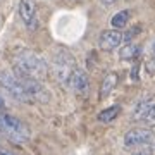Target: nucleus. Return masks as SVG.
I'll use <instances>...</instances> for the list:
<instances>
[{
    "mask_svg": "<svg viewBox=\"0 0 155 155\" xmlns=\"http://www.w3.org/2000/svg\"><path fill=\"white\" fill-rule=\"evenodd\" d=\"M14 71H19L35 79H43L48 74V64L43 57L29 48H19L14 54Z\"/></svg>",
    "mask_w": 155,
    "mask_h": 155,
    "instance_id": "f257e3e1",
    "label": "nucleus"
},
{
    "mask_svg": "<svg viewBox=\"0 0 155 155\" xmlns=\"http://www.w3.org/2000/svg\"><path fill=\"white\" fill-rule=\"evenodd\" d=\"M76 59L69 50L66 48H59L54 54V59H52V72L55 79L61 84H66L69 86V81H71V76L74 69H76Z\"/></svg>",
    "mask_w": 155,
    "mask_h": 155,
    "instance_id": "f03ea898",
    "label": "nucleus"
},
{
    "mask_svg": "<svg viewBox=\"0 0 155 155\" xmlns=\"http://www.w3.org/2000/svg\"><path fill=\"white\" fill-rule=\"evenodd\" d=\"M0 131L16 143H24L31 136L28 126L11 114H0Z\"/></svg>",
    "mask_w": 155,
    "mask_h": 155,
    "instance_id": "7ed1b4c3",
    "label": "nucleus"
},
{
    "mask_svg": "<svg viewBox=\"0 0 155 155\" xmlns=\"http://www.w3.org/2000/svg\"><path fill=\"white\" fill-rule=\"evenodd\" d=\"M0 86L11 95L12 98L19 100V102H31L28 97V93L24 91L21 81L17 79V76L14 72L9 71H0Z\"/></svg>",
    "mask_w": 155,
    "mask_h": 155,
    "instance_id": "20e7f679",
    "label": "nucleus"
},
{
    "mask_svg": "<svg viewBox=\"0 0 155 155\" xmlns=\"http://www.w3.org/2000/svg\"><path fill=\"white\" fill-rule=\"evenodd\" d=\"M19 17H21L22 24L29 31H35L38 28V5H36V0H19Z\"/></svg>",
    "mask_w": 155,
    "mask_h": 155,
    "instance_id": "39448f33",
    "label": "nucleus"
},
{
    "mask_svg": "<svg viewBox=\"0 0 155 155\" xmlns=\"http://www.w3.org/2000/svg\"><path fill=\"white\" fill-rule=\"evenodd\" d=\"M153 140V133L147 129V127H136V129H131L124 134V147L127 150L129 148H134L138 145H143V143H152Z\"/></svg>",
    "mask_w": 155,
    "mask_h": 155,
    "instance_id": "423d86ee",
    "label": "nucleus"
},
{
    "mask_svg": "<svg viewBox=\"0 0 155 155\" xmlns=\"http://www.w3.org/2000/svg\"><path fill=\"white\" fill-rule=\"evenodd\" d=\"M122 41H124V35H122L119 29H105V31L100 33L98 47H100V50L112 52V50H116Z\"/></svg>",
    "mask_w": 155,
    "mask_h": 155,
    "instance_id": "0eeeda50",
    "label": "nucleus"
},
{
    "mask_svg": "<svg viewBox=\"0 0 155 155\" xmlns=\"http://www.w3.org/2000/svg\"><path fill=\"white\" fill-rule=\"evenodd\" d=\"M69 86H71L78 95H84L88 93L90 90V78H88V72L81 69V67H76L74 72L71 76V81H69Z\"/></svg>",
    "mask_w": 155,
    "mask_h": 155,
    "instance_id": "6e6552de",
    "label": "nucleus"
},
{
    "mask_svg": "<svg viewBox=\"0 0 155 155\" xmlns=\"http://www.w3.org/2000/svg\"><path fill=\"white\" fill-rule=\"evenodd\" d=\"M155 107V95H147L140 100L133 110V121H145L152 109Z\"/></svg>",
    "mask_w": 155,
    "mask_h": 155,
    "instance_id": "1a4fd4ad",
    "label": "nucleus"
},
{
    "mask_svg": "<svg viewBox=\"0 0 155 155\" xmlns=\"http://www.w3.org/2000/svg\"><path fill=\"white\" fill-rule=\"evenodd\" d=\"M117 74L114 71H110V72H107L105 74V78H104V81H102V84H100V91H98V97H100V100H105L109 95L114 91V88L117 86Z\"/></svg>",
    "mask_w": 155,
    "mask_h": 155,
    "instance_id": "9d476101",
    "label": "nucleus"
},
{
    "mask_svg": "<svg viewBox=\"0 0 155 155\" xmlns=\"http://www.w3.org/2000/svg\"><path fill=\"white\" fill-rule=\"evenodd\" d=\"M140 55V47L136 43H126L119 48V59L121 61H134Z\"/></svg>",
    "mask_w": 155,
    "mask_h": 155,
    "instance_id": "9b49d317",
    "label": "nucleus"
},
{
    "mask_svg": "<svg viewBox=\"0 0 155 155\" xmlns=\"http://www.w3.org/2000/svg\"><path fill=\"white\" fill-rule=\"evenodd\" d=\"M121 105H112V107H107V109H104V110L98 114V121L100 122H112L114 119H116L119 114H121Z\"/></svg>",
    "mask_w": 155,
    "mask_h": 155,
    "instance_id": "f8f14e48",
    "label": "nucleus"
},
{
    "mask_svg": "<svg viewBox=\"0 0 155 155\" xmlns=\"http://www.w3.org/2000/svg\"><path fill=\"white\" fill-rule=\"evenodd\" d=\"M129 21V11H119L117 14H114L110 19L112 29H122Z\"/></svg>",
    "mask_w": 155,
    "mask_h": 155,
    "instance_id": "ddd939ff",
    "label": "nucleus"
},
{
    "mask_svg": "<svg viewBox=\"0 0 155 155\" xmlns=\"http://www.w3.org/2000/svg\"><path fill=\"white\" fill-rule=\"evenodd\" d=\"M129 152H131V155H153V145L143 143L134 147V148H129Z\"/></svg>",
    "mask_w": 155,
    "mask_h": 155,
    "instance_id": "4468645a",
    "label": "nucleus"
},
{
    "mask_svg": "<svg viewBox=\"0 0 155 155\" xmlns=\"http://www.w3.org/2000/svg\"><path fill=\"white\" fill-rule=\"evenodd\" d=\"M140 29H141V28H140V24H136V26H131V28L126 31V35H124V41H126V43H131V40H133L134 36L140 33Z\"/></svg>",
    "mask_w": 155,
    "mask_h": 155,
    "instance_id": "2eb2a0df",
    "label": "nucleus"
},
{
    "mask_svg": "<svg viewBox=\"0 0 155 155\" xmlns=\"http://www.w3.org/2000/svg\"><path fill=\"white\" fill-rule=\"evenodd\" d=\"M145 67H147L148 74H155V57H150L147 61V64H145Z\"/></svg>",
    "mask_w": 155,
    "mask_h": 155,
    "instance_id": "dca6fc26",
    "label": "nucleus"
},
{
    "mask_svg": "<svg viewBox=\"0 0 155 155\" xmlns=\"http://www.w3.org/2000/svg\"><path fill=\"white\" fill-rule=\"evenodd\" d=\"M145 122H147L148 126H155V107L152 109V112H150L148 116H147V119H145Z\"/></svg>",
    "mask_w": 155,
    "mask_h": 155,
    "instance_id": "f3484780",
    "label": "nucleus"
},
{
    "mask_svg": "<svg viewBox=\"0 0 155 155\" xmlns=\"http://www.w3.org/2000/svg\"><path fill=\"white\" fill-rule=\"evenodd\" d=\"M138 69H140V64H134V66H133V74H131L134 81H138V79H140V76H138Z\"/></svg>",
    "mask_w": 155,
    "mask_h": 155,
    "instance_id": "a211bd4d",
    "label": "nucleus"
},
{
    "mask_svg": "<svg viewBox=\"0 0 155 155\" xmlns=\"http://www.w3.org/2000/svg\"><path fill=\"white\" fill-rule=\"evenodd\" d=\"M100 2H102L104 5H112V4H116L117 0H100Z\"/></svg>",
    "mask_w": 155,
    "mask_h": 155,
    "instance_id": "6ab92c4d",
    "label": "nucleus"
},
{
    "mask_svg": "<svg viewBox=\"0 0 155 155\" xmlns=\"http://www.w3.org/2000/svg\"><path fill=\"white\" fill-rule=\"evenodd\" d=\"M0 109H5V102H4L2 97H0Z\"/></svg>",
    "mask_w": 155,
    "mask_h": 155,
    "instance_id": "aec40b11",
    "label": "nucleus"
},
{
    "mask_svg": "<svg viewBox=\"0 0 155 155\" xmlns=\"http://www.w3.org/2000/svg\"><path fill=\"white\" fill-rule=\"evenodd\" d=\"M153 57H155V43H153Z\"/></svg>",
    "mask_w": 155,
    "mask_h": 155,
    "instance_id": "412c9836",
    "label": "nucleus"
}]
</instances>
